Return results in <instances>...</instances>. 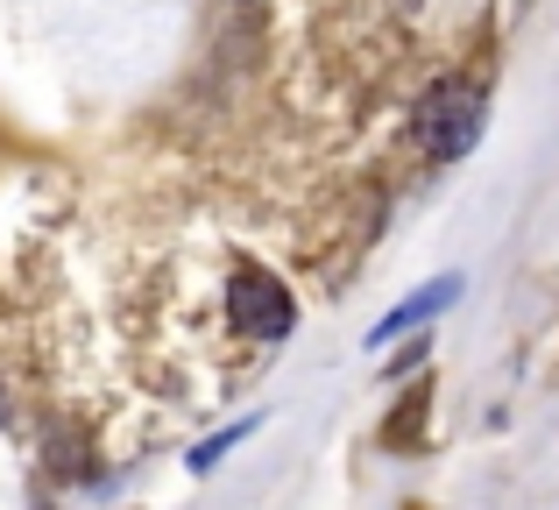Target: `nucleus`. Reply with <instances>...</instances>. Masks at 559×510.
<instances>
[{"label": "nucleus", "instance_id": "nucleus-2", "mask_svg": "<svg viewBox=\"0 0 559 510\" xmlns=\"http://www.w3.org/2000/svg\"><path fill=\"white\" fill-rule=\"evenodd\" d=\"M227 319H234V333H248V341H284L290 319H298V305H290V290L276 284V276H262L255 262H241V270L227 276Z\"/></svg>", "mask_w": 559, "mask_h": 510}, {"label": "nucleus", "instance_id": "nucleus-4", "mask_svg": "<svg viewBox=\"0 0 559 510\" xmlns=\"http://www.w3.org/2000/svg\"><path fill=\"white\" fill-rule=\"evenodd\" d=\"M248 432H255V418H241V426H227V432H213V440H205V447H199V454H191V469H199V475H205V469H213V461H219V454H227V447H241V440H248Z\"/></svg>", "mask_w": 559, "mask_h": 510}, {"label": "nucleus", "instance_id": "nucleus-1", "mask_svg": "<svg viewBox=\"0 0 559 510\" xmlns=\"http://www.w3.org/2000/svg\"><path fill=\"white\" fill-rule=\"evenodd\" d=\"M481 121H489V99H481L475 79H439L432 93L418 99V150L432 164H461L481 142Z\"/></svg>", "mask_w": 559, "mask_h": 510}, {"label": "nucleus", "instance_id": "nucleus-3", "mask_svg": "<svg viewBox=\"0 0 559 510\" xmlns=\"http://www.w3.org/2000/svg\"><path fill=\"white\" fill-rule=\"evenodd\" d=\"M453 298H461V276H432V284H425V290H411V298L404 305H396V312H382L376 319V333H369V347H390L396 341V333H411V327H425V319H432V312H447V305Z\"/></svg>", "mask_w": 559, "mask_h": 510}]
</instances>
